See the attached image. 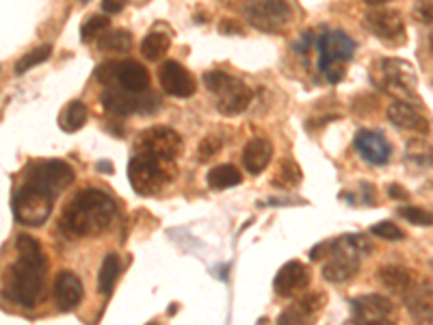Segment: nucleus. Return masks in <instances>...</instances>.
<instances>
[{"label":"nucleus","instance_id":"f257e3e1","mask_svg":"<svg viewBox=\"0 0 433 325\" xmlns=\"http://www.w3.org/2000/svg\"><path fill=\"white\" fill-rule=\"evenodd\" d=\"M117 215L115 200L100 189H83L65 206L61 226L72 236H94L107 230Z\"/></svg>","mask_w":433,"mask_h":325},{"label":"nucleus","instance_id":"f03ea898","mask_svg":"<svg viewBox=\"0 0 433 325\" xmlns=\"http://www.w3.org/2000/svg\"><path fill=\"white\" fill-rule=\"evenodd\" d=\"M319 48V70L327 83H340L345 78V65L355 52V41L342 31L334 28H325L321 37L317 39Z\"/></svg>","mask_w":433,"mask_h":325},{"label":"nucleus","instance_id":"7ed1b4c3","mask_svg":"<svg viewBox=\"0 0 433 325\" xmlns=\"http://www.w3.org/2000/svg\"><path fill=\"white\" fill-rule=\"evenodd\" d=\"M43 273H46V264H37L26 258H20L13 262V267L9 271L7 280V295L9 297L24 306V308H33L39 304L43 297Z\"/></svg>","mask_w":433,"mask_h":325},{"label":"nucleus","instance_id":"20e7f679","mask_svg":"<svg viewBox=\"0 0 433 325\" xmlns=\"http://www.w3.org/2000/svg\"><path fill=\"white\" fill-rule=\"evenodd\" d=\"M204 85L208 92H213L217 98V111L223 115H238L249 107L251 92L249 87L234 78L232 74L221 72V70H211L204 74Z\"/></svg>","mask_w":433,"mask_h":325},{"label":"nucleus","instance_id":"39448f33","mask_svg":"<svg viewBox=\"0 0 433 325\" xmlns=\"http://www.w3.org/2000/svg\"><path fill=\"white\" fill-rule=\"evenodd\" d=\"M54 198L56 196L48 193L46 189H39L31 182H24L16 193H13L11 209L22 226L37 228L41 224H46V219L50 217V213L54 209Z\"/></svg>","mask_w":433,"mask_h":325},{"label":"nucleus","instance_id":"423d86ee","mask_svg":"<svg viewBox=\"0 0 433 325\" xmlns=\"http://www.w3.org/2000/svg\"><path fill=\"white\" fill-rule=\"evenodd\" d=\"M167 160H160L147 152H137L128 162V180L130 187L139 196H152L169 180Z\"/></svg>","mask_w":433,"mask_h":325},{"label":"nucleus","instance_id":"0eeeda50","mask_svg":"<svg viewBox=\"0 0 433 325\" xmlns=\"http://www.w3.org/2000/svg\"><path fill=\"white\" fill-rule=\"evenodd\" d=\"M370 81H375V85L379 90H386L394 96H410L416 100L414 96V87H416V72L414 67L403 61V59L397 56H386L377 63L375 74L370 72Z\"/></svg>","mask_w":433,"mask_h":325},{"label":"nucleus","instance_id":"6e6552de","mask_svg":"<svg viewBox=\"0 0 433 325\" xmlns=\"http://www.w3.org/2000/svg\"><path fill=\"white\" fill-rule=\"evenodd\" d=\"M245 18L262 33H279L291 20V7L286 0H247Z\"/></svg>","mask_w":433,"mask_h":325},{"label":"nucleus","instance_id":"1a4fd4ad","mask_svg":"<svg viewBox=\"0 0 433 325\" xmlns=\"http://www.w3.org/2000/svg\"><path fill=\"white\" fill-rule=\"evenodd\" d=\"M26 182H31L39 189H46L48 193L59 196L74 182V169L65 160H35L26 169Z\"/></svg>","mask_w":433,"mask_h":325},{"label":"nucleus","instance_id":"9d476101","mask_svg":"<svg viewBox=\"0 0 433 325\" xmlns=\"http://www.w3.org/2000/svg\"><path fill=\"white\" fill-rule=\"evenodd\" d=\"M137 152H147L160 160L173 162L182 152V137L169 126H152L137 137Z\"/></svg>","mask_w":433,"mask_h":325},{"label":"nucleus","instance_id":"9b49d317","mask_svg":"<svg viewBox=\"0 0 433 325\" xmlns=\"http://www.w3.org/2000/svg\"><path fill=\"white\" fill-rule=\"evenodd\" d=\"M364 24L368 31L379 37L383 43H392V46H401L405 41V22H403L401 13L397 11H368Z\"/></svg>","mask_w":433,"mask_h":325},{"label":"nucleus","instance_id":"f8f14e48","mask_svg":"<svg viewBox=\"0 0 433 325\" xmlns=\"http://www.w3.org/2000/svg\"><path fill=\"white\" fill-rule=\"evenodd\" d=\"M158 81L162 92L171 98H191L198 90L196 78L191 76V72L176 61H165L158 67Z\"/></svg>","mask_w":433,"mask_h":325},{"label":"nucleus","instance_id":"ddd939ff","mask_svg":"<svg viewBox=\"0 0 433 325\" xmlns=\"http://www.w3.org/2000/svg\"><path fill=\"white\" fill-rule=\"evenodd\" d=\"M355 150L370 165H386L392 154V145L379 130H360L355 135Z\"/></svg>","mask_w":433,"mask_h":325},{"label":"nucleus","instance_id":"4468645a","mask_svg":"<svg viewBox=\"0 0 433 325\" xmlns=\"http://www.w3.org/2000/svg\"><path fill=\"white\" fill-rule=\"evenodd\" d=\"M52 297H54V304H56L59 310H61V313H70V310H74L83 300V282H81V277L74 271L56 273Z\"/></svg>","mask_w":433,"mask_h":325},{"label":"nucleus","instance_id":"2eb2a0df","mask_svg":"<svg viewBox=\"0 0 433 325\" xmlns=\"http://www.w3.org/2000/svg\"><path fill=\"white\" fill-rule=\"evenodd\" d=\"M323 295L312 293L282 310L277 325H315V315L323 308Z\"/></svg>","mask_w":433,"mask_h":325},{"label":"nucleus","instance_id":"dca6fc26","mask_svg":"<svg viewBox=\"0 0 433 325\" xmlns=\"http://www.w3.org/2000/svg\"><path fill=\"white\" fill-rule=\"evenodd\" d=\"M310 282V273L299 260H291L277 271L273 280V289L279 297H293V295L302 293Z\"/></svg>","mask_w":433,"mask_h":325},{"label":"nucleus","instance_id":"f3484780","mask_svg":"<svg viewBox=\"0 0 433 325\" xmlns=\"http://www.w3.org/2000/svg\"><path fill=\"white\" fill-rule=\"evenodd\" d=\"M386 117L390 120V124H394L401 130H412V132H421V135H427L429 132V122L427 117L414 109L410 102L405 100H394L386 111Z\"/></svg>","mask_w":433,"mask_h":325},{"label":"nucleus","instance_id":"a211bd4d","mask_svg":"<svg viewBox=\"0 0 433 325\" xmlns=\"http://www.w3.org/2000/svg\"><path fill=\"white\" fill-rule=\"evenodd\" d=\"M405 308L418 323H433V284L421 282L408 289Z\"/></svg>","mask_w":433,"mask_h":325},{"label":"nucleus","instance_id":"6ab92c4d","mask_svg":"<svg viewBox=\"0 0 433 325\" xmlns=\"http://www.w3.org/2000/svg\"><path fill=\"white\" fill-rule=\"evenodd\" d=\"M351 306H353L357 325L381 321L392 313V302L383 297V295H364V297H355V300H351Z\"/></svg>","mask_w":433,"mask_h":325},{"label":"nucleus","instance_id":"aec40b11","mask_svg":"<svg viewBox=\"0 0 433 325\" xmlns=\"http://www.w3.org/2000/svg\"><path fill=\"white\" fill-rule=\"evenodd\" d=\"M271 156H273V145H271V141H266L262 137L251 139L245 145V150H243V165H245V169L251 176H258V174H262L268 167V162H271Z\"/></svg>","mask_w":433,"mask_h":325},{"label":"nucleus","instance_id":"412c9836","mask_svg":"<svg viewBox=\"0 0 433 325\" xmlns=\"http://www.w3.org/2000/svg\"><path fill=\"white\" fill-rule=\"evenodd\" d=\"M102 105L111 115L128 117L132 113H139L141 96L126 92V90H107L102 94Z\"/></svg>","mask_w":433,"mask_h":325},{"label":"nucleus","instance_id":"4be33fe9","mask_svg":"<svg viewBox=\"0 0 433 325\" xmlns=\"http://www.w3.org/2000/svg\"><path fill=\"white\" fill-rule=\"evenodd\" d=\"M117 83L122 85V90L132 92V94H141L147 92V87H150V74L147 70L137 63V61H122L117 70Z\"/></svg>","mask_w":433,"mask_h":325},{"label":"nucleus","instance_id":"5701e85b","mask_svg":"<svg viewBox=\"0 0 433 325\" xmlns=\"http://www.w3.org/2000/svg\"><path fill=\"white\" fill-rule=\"evenodd\" d=\"M87 120H89V109L85 102L72 100L63 107L61 115H59V126H61L65 132H76L87 124Z\"/></svg>","mask_w":433,"mask_h":325},{"label":"nucleus","instance_id":"b1692460","mask_svg":"<svg viewBox=\"0 0 433 325\" xmlns=\"http://www.w3.org/2000/svg\"><path fill=\"white\" fill-rule=\"evenodd\" d=\"M206 180H208V187H211L213 191H223V189H230V187H238L243 178H241V171H238L234 165L223 162V165H217V167H213L211 171H208Z\"/></svg>","mask_w":433,"mask_h":325},{"label":"nucleus","instance_id":"393cba45","mask_svg":"<svg viewBox=\"0 0 433 325\" xmlns=\"http://www.w3.org/2000/svg\"><path fill=\"white\" fill-rule=\"evenodd\" d=\"M119 271H122V264H119V258L115 254H107L102 260V267H100V273H98V289L102 295H109L113 293L115 289V282L119 277Z\"/></svg>","mask_w":433,"mask_h":325},{"label":"nucleus","instance_id":"a878e982","mask_svg":"<svg viewBox=\"0 0 433 325\" xmlns=\"http://www.w3.org/2000/svg\"><path fill=\"white\" fill-rule=\"evenodd\" d=\"M304 180V174L299 169V165L293 158H284L279 162V169L273 176V187L279 189H297Z\"/></svg>","mask_w":433,"mask_h":325},{"label":"nucleus","instance_id":"bb28decb","mask_svg":"<svg viewBox=\"0 0 433 325\" xmlns=\"http://www.w3.org/2000/svg\"><path fill=\"white\" fill-rule=\"evenodd\" d=\"M379 280L381 284L388 286L390 291H405L410 289V271L405 267H401V264H383L379 269Z\"/></svg>","mask_w":433,"mask_h":325},{"label":"nucleus","instance_id":"cd10ccee","mask_svg":"<svg viewBox=\"0 0 433 325\" xmlns=\"http://www.w3.org/2000/svg\"><path fill=\"white\" fill-rule=\"evenodd\" d=\"M167 50H169V37L165 33H150L141 41V54L147 61H158Z\"/></svg>","mask_w":433,"mask_h":325},{"label":"nucleus","instance_id":"c85d7f7f","mask_svg":"<svg viewBox=\"0 0 433 325\" xmlns=\"http://www.w3.org/2000/svg\"><path fill=\"white\" fill-rule=\"evenodd\" d=\"M98 48L104 52H128L132 48V35L128 31H113L98 39Z\"/></svg>","mask_w":433,"mask_h":325},{"label":"nucleus","instance_id":"c756f323","mask_svg":"<svg viewBox=\"0 0 433 325\" xmlns=\"http://www.w3.org/2000/svg\"><path fill=\"white\" fill-rule=\"evenodd\" d=\"M16 249H18V256L20 258H26L31 262H37V264H46V256H43V249L39 245L37 239H33V236L28 234H20L16 239Z\"/></svg>","mask_w":433,"mask_h":325},{"label":"nucleus","instance_id":"7c9ffc66","mask_svg":"<svg viewBox=\"0 0 433 325\" xmlns=\"http://www.w3.org/2000/svg\"><path fill=\"white\" fill-rule=\"evenodd\" d=\"M50 52H52V48L48 46H39V48H33L31 52H26L20 61L16 63V74L20 76V74H24V72H28L31 67H35V65H39V63H43V61H48V56H50Z\"/></svg>","mask_w":433,"mask_h":325},{"label":"nucleus","instance_id":"2f4dec72","mask_svg":"<svg viewBox=\"0 0 433 325\" xmlns=\"http://www.w3.org/2000/svg\"><path fill=\"white\" fill-rule=\"evenodd\" d=\"M109 28V18L107 16H92L87 18L81 26V37L85 41H92V39H100V35Z\"/></svg>","mask_w":433,"mask_h":325},{"label":"nucleus","instance_id":"473e14b6","mask_svg":"<svg viewBox=\"0 0 433 325\" xmlns=\"http://www.w3.org/2000/svg\"><path fill=\"white\" fill-rule=\"evenodd\" d=\"M399 215L414 226H433V213L418 209V206H403V209H399Z\"/></svg>","mask_w":433,"mask_h":325},{"label":"nucleus","instance_id":"72a5a7b5","mask_svg":"<svg viewBox=\"0 0 433 325\" xmlns=\"http://www.w3.org/2000/svg\"><path fill=\"white\" fill-rule=\"evenodd\" d=\"M370 232L379 236V239H386V241H401L405 239V232H403L399 226H394L392 221H379V224H372L370 226Z\"/></svg>","mask_w":433,"mask_h":325},{"label":"nucleus","instance_id":"f704fd0d","mask_svg":"<svg viewBox=\"0 0 433 325\" xmlns=\"http://www.w3.org/2000/svg\"><path fill=\"white\" fill-rule=\"evenodd\" d=\"M221 152V139L215 135H208L206 139H202L200 147H198V156L200 160H211L213 156H217Z\"/></svg>","mask_w":433,"mask_h":325},{"label":"nucleus","instance_id":"c9c22d12","mask_svg":"<svg viewBox=\"0 0 433 325\" xmlns=\"http://www.w3.org/2000/svg\"><path fill=\"white\" fill-rule=\"evenodd\" d=\"M117 70H119V63L117 61H107V63H102V65L96 67L94 76H96L98 83L109 85V83L117 81Z\"/></svg>","mask_w":433,"mask_h":325},{"label":"nucleus","instance_id":"e433bc0d","mask_svg":"<svg viewBox=\"0 0 433 325\" xmlns=\"http://www.w3.org/2000/svg\"><path fill=\"white\" fill-rule=\"evenodd\" d=\"M160 109V98L154 92H145L141 96V105H139V113L141 115H154Z\"/></svg>","mask_w":433,"mask_h":325},{"label":"nucleus","instance_id":"4c0bfd02","mask_svg":"<svg viewBox=\"0 0 433 325\" xmlns=\"http://www.w3.org/2000/svg\"><path fill=\"white\" fill-rule=\"evenodd\" d=\"M414 16L418 22L423 24H433V0H425V3H418L414 7Z\"/></svg>","mask_w":433,"mask_h":325},{"label":"nucleus","instance_id":"58836bf2","mask_svg":"<svg viewBox=\"0 0 433 325\" xmlns=\"http://www.w3.org/2000/svg\"><path fill=\"white\" fill-rule=\"evenodd\" d=\"M219 31H221L223 35H243V33H245V31H243V26L238 24V22H234V20H221Z\"/></svg>","mask_w":433,"mask_h":325},{"label":"nucleus","instance_id":"ea45409f","mask_svg":"<svg viewBox=\"0 0 433 325\" xmlns=\"http://www.w3.org/2000/svg\"><path fill=\"white\" fill-rule=\"evenodd\" d=\"M312 41H315V35H312V31H306L302 37H299V43H297V52H308L310 50V46H312Z\"/></svg>","mask_w":433,"mask_h":325},{"label":"nucleus","instance_id":"a19ab883","mask_svg":"<svg viewBox=\"0 0 433 325\" xmlns=\"http://www.w3.org/2000/svg\"><path fill=\"white\" fill-rule=\"evenodd\" d=\"M410 158H412V160H418V162H423V165H425V162H427V165H433V145L427 147V152H418V154L412 152Z\"/></svg>","mask_w":433,"mask_h":325},{"label":"nucleus","instance_id":"79ce46f5","mask_svg":"<svg viewBox=\"0 0 433 325\" xmlns=\"http://www.w3.org/2000/svg\"><path fill=\"white\" fill-rule=\"evenodd\" d=\"M388 196H390L392 200H408L410 198L408 189H403L401 185H390V187H388Z\"/></svg>","mask_w":433,"mask_h":325},{"label":"nucleus","instance_id":"37998d69","mask_svg":"<svg viewBox=\"0 0 433 325\" xmlns=\"http://www.w3.org/2000/svg\"><path fill=\"white\" fill-rule=\"evenodd\" d=\"M124 7L122 0H102V9L107 13H119Z\"/></svg>","mask_w":433,"mask_h":325},{"label":"nucleus","instance_id":"c03bdc74","mask_svg":"<svg viewBox=\"0 0 433 325\" xmlns=\"http://www.w3.org/2000/svg\"><path fill=\"white\" fill-rule=\"evenodd\" d=\"M360 187H362V191H364V200H366V204H375V187H370L368 182H360Z\"/></svg>","mask_w":433,"mask_h":325},{"label":"nucleus","instance_id":"a18cd8bd","mask_svg":"<svg viewBox=\"0 0 433 325\" xmlns=\"http://www.w3.org/2000/svg\"><path fill=\"white\" fill-rule=\"evenodd\" d=\"M364 3L368 7H379V5H386V3H390V0H364Z\"/></svg>","mask_w":433,"mask_h":325},{"label":"nucleus","instance_id":"49530a36","mask_svg":"<svg viewBox=\"0 0 433 325\" xmlns=\"http://www.w3.org/2000/svg\"><path fill=\"white\" fill-rule=\"evenodd\" d=\"M98 169H100V171H113V167L109 165V160H100V162H98Z\"/></svg>","mask_w":433,"mask_h":325},{"label":"nucleus","instance_id":"de8ad7c7","mask_svg":"<svg viewBox=\"0 0 433 325\" xmlns=\"http://www.w3.org/2000/svg\"><path fill=\"white\" fill-rule=\"evenodd\" d=\"M366 325H394V323H390V321L381 319V321H372V323H366Z\"/></svg>","mask_w":433,"mask_h":325},{"label":"nucleus","instance_id":"09e8293b","mask_svg":"<svg viewBox=\"0 0 433 325\" xmlns=\"http://www.w3.org/2000/svg\"><path fill=\"white\" fill-rule=\"evenodd\" d=\"M429 48H431V52H433V35L429 37Z\"/></svg>","mask_w":433,"mask_h":325},{"label":"nucleus","instance_id":"8fccbe9b","mask_svg":"<svg viewBox=\"0 0 433 325\" xmlns=\"http://www.w3.org/2000/svg\"><path fill=\"white\" fill-rule=\"evenodd\" d=\"M145 325H158L156 321H150V323H145Z\"/></svg>","mask_w":433,"mask_h":325},{"label":"nucleus","instance_id":"3c124183","mask_svg":"<svg viewBox=\"0 0 433 325\" xmlns=\"http://www.w3.org/2000/svg\"><path fill=\"white\" fill-rule=\"evenodd\" d=\"M81 3H87V0H81Z\"/></svg>","mask_w":433,"mask_h":325}]
</instances>
